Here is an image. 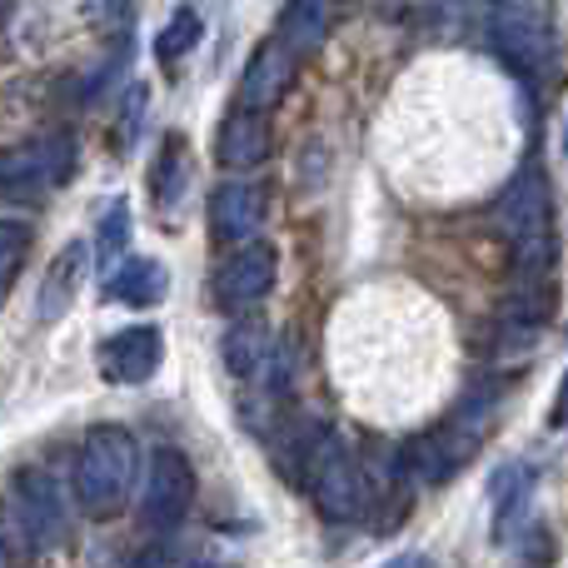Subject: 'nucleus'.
<instances>
[{
	"label": "nucleus",
	"instance_id": "f257e3e1",
	"mask_svg": "<svg viewBox=\"0 0 568 568\" xmlns=\"http://www.w3.org/2000/svg\"><path fill=\"white\" fill-rule=\"evenodd\" d=\"M494 230L509 240L514 265L524 280L544 284L554 255H559V235H554V195H549V175L539 165H524L509 180V190L494 205Z\"/></svg>",
	"mask_w": 568,
	"mask_h": 568
},
{
	"label": "nucleus",
	"instance_id": "f03ea898",
	"mask_svg": "<svg viewBox=\"0 0 568 568\" xmlns=\"http://www.w3.org/2000/svg\"><path fill=\"white\" fill-rule=\"evenodd\" d=\"M140 474V444L120 424H100L85 434L75 454V474H70V494H75L80 514L90 519H115L125 509L130 489Z\"/></svg>",
	"mask_w": 568,
	"mask_h": 568
},
{
	"label": "nucleus",
	"instance_id": "7ed1b4c3",
	"mask_svg": "<svg viewBox=\"0 0 568 568\" xmlns=\"http://www.w3.org/2000/svg\"><path fill=\"white\" fill-rule=\"evenodd\" d=\"M494 404H499L494 389H474L469 399L439 424V429L419 434V439L404 449L399 469H409L419 484H449L454 474L479 454L484 434H489V424H494Z\"/></svg>",
	"mask_w": 568,
	"mask_h": 568
},
{
	"label": "nucleus",
	"instance_id": "20e7f679",
	"mask_svg": "<svg viewBox=\"0 0 568 568\" xmlns=\"http://www.w3.org/2000/svg\"><path fill=\"white\" fill-rule=\"evenodd\" d=\"M304 484H310L314 509L329 524H354L369 514V479L339 434L314 429V439L304 444Z\"/></svg>",
	"mask_w": 568,
	"mask_h": 568
},
{
	"label": "nucleus",
	"instance_id": "39448f33",
	"mask_svg": "<svg viewBox=\"0 0 568 568\" xmlns=\"http://www.w3.org/2000/svg\"><path fill=\"white\" fill-rule=\"evenodd\" d=\"M489 40H494V50L519 70H549L554 55H559L554 16L544 6H534V0H509V6L494 10Z\"/></svg>",
	"mask_w": 568,
	"mask_h": 568
},
{
	"label": "nucleus",
	"instance_id": "423d86ee",
	"mask_svg": "<svg viewBox=\"0 0 568 568\" xmlns=\"http://www.w3.org/2000/svg\"><path fill=\"white\" fill-rule=\"evenodd\" d=\"M195 509V469L180 449H155L145 469V494H140V529L175 534Z\"/></svg>",
	"mask_w": 568,
	"mask_h": 568
},
{
	"label": "nucleus",
	"instance_id": "0eeeda50",
	"mask_svg": "<svg viewBox=\"0 0 568 568\" xmlns=\"http://www.w3.org/2000/svg\"><path fill=\"white\" fill-rule=\"evenodd\" d=\"M70 170H75V140L70 135H45L30 150L16 155H0V200H45L55 185H65Z\"/></svg>",
	"mask_w": 568,
	"mask_h": 568
},
{
	"label": "nucleus",
	"instance_id": "6e6552de",
	"mask_svg": "<svg viewBox=\"0 0 568 568\" xmlns=\"http://www.w3.org/2000/svg\"><path fill=\"white\" fill-rule=\"evenodd\" d=\"M10 504L20 509L26 529L36 534L40 549H60L70 539V514H65V494L50 479L45 469H16L10 474Z\"/></svg>",
	"mask_w": 568,
	"mask_h": 568
},
{
	"label": "nucleus",
	"instance_id": "1a4fd4ad",
	"mask_svg": "<svg viewBox=\"0 0 568 568\" xmlns=\"http://www.w3.org/2000/svg\"><path fill=\"white\" fill-rule=\"evenodd\" d=\"M220 359L245 389H275L280 394V349L265 320H235L220 339Z\"/></svg>",
	"mask_w": 568,
	"mask_h": 568
},
{
	"label": "nucleus",
	"instance_id": "9d476101",
	"mask_svg": "<svg viewBox=\"0 0 568 568\" xmlns=\"http://www.w3.org/2000/svg\"><path fill=\"white\" fill-rule=\"evenodd\" d=\"M95 364L110 384H145L155 379V369L165 364V334L155 324H130V329H115L110 339H100Z\"/></svg>",
	"mask_w": 568,
	"mask_h": 568
},
{
	"label": "nucleus",
	"instance_id": "9b49d317",
	"mask_svg": "<svg viewBox=\"0 0 568 568\" xmlns=\"http://www.w3.org/2000/svg\"><path fill=\"white\" fill-rule=\"evenodd\" d=\"M265 215H270V200L250 180H225L210 195V235H215V245H235V250L250 245L265 230Z\"/></svg>",
	"mask_w": 568,
	"mask_h": 568
},
{
	"label": "nucleus",
	"instance_id": "f8f14e48",
	"mask_svg": "<svg viewBox=\"0 0 568 568\" xmlns=\"http://www.w3.org/2000/svg\"><path fill=\"white\" fill-rule=\"evenodd\" d=\"M275 280H280V255L270 245H255V240H250V245H240L235 255L225 260L215 294L225 310H255V304L275 290Z\"/></svg>",
	"mask_w": 568,
	"mask_h": 568
},
{
	"label": "nucleus",
	"instance_id": "ddd939ff",
	"mask_svg": "<svg viewBox=\"0 0 568 568\" xmlns=\"http://www.w3.org/2000/svg\"><path fill=\"white\" fill-rule=\"evenodd\" d=\"M300 75V55L284 45L280 36L260 40L255 55L245 60V75H240V105L245 110H270L275 100H284V90Z\"/></svg>",
	"mask_w": 568,
	"mask_h": 568
},
{
	"label": "nucleus",
	"instance_id": "4468645a",
	"mask_svg": "<svg viewBox=\"0 0 568 568\" xmlns=\"http://www.w3.org/2000/svg\"><path fill=\"white\" fill-rule=\"evenodd\" d=\"M270 145H275V135H270V115H265V110H245V105H240L235 115L220 120L215 160L225 170H255V165H265Z\"/></svg>",
	"mask_w": 568,
	"mask_h": 568
},
{
	"label": "nucleus",
	"instance_id": "2eb2a0df",
	"mask_svg": "<svg viewBox=\"0 0 568 568\" xmlns=\"http://www.w3.org/2000/svg\"><path fill=\"white\" fill-rule=\"evenodd\" d=\"M85 265H90V245H85V240H70V245L50 260L45 280H40V300H36V320L40 324H55L60 314L75 304L80 280H85Z\"/></svg>",
	"mask_w": 568,
	"mask_h": 568
},
{
	"label": "nucleus",
	"instance_id": "dca6fc26",
	"mask_svg": "<svg viewBox=\"0 0 568 568\" xmlns=\"http://www.w3.org/2000/svg\"><path fill=\"white\" fill-rule=\"evenodd\" d=\"M170 294V270L155 255H125L105 275V300L130 304V310H150Z\"/></svg>",
	"mask_w": 568,
	"mask_h": 568
},
{
	"label": "nucleus",
	"instance_id": "f3484780",
	"mask_svg": "<svg viewBox=\"0 0 568 568\" xmlns=\"http://www.w3.org/2000/svg\"><path fill=\"white\" fill-rule=\"evenodd\" d=\"M185 190H190V150L180 135H165L155 165H150V200H155V210L165 215V225H175L170 215L185 205Z\"/></svg>",
	"mask_w": 568,
	"mask_h": 568
},
{
	"label": "nucleus",
	"instance_id": "a211bd4d",
	"mask_svg": "<svg viewBox=\"0 0 568 568\" xmlns=\"http://www.w3.org/2000/svg\"><path fill=\"white\" fill-rule=\"evenodd\" d=\"M489 499H494V539H509L514 529L524 524L529 514V499H534V469L529 464H504L489 484Z\"/></svg>",
	"mask_w": 568,
	"mask_h": 568
},
{
	"label": "nucleus",
	"instance_id": "6ab92c4d",
	"mask_svg": "<svg viewBox=\"0 0 568 568\" xmlns=\"http://www.w3.org/2000/svg\"><path fill=\"white\" fill-rule=\"evenodd\" d=\"M275 36H280L300 60L320 55L324 40H329V20H324L320 0H290V6L280 10V30H275Z\"/></svg>",
	"mask_w": 568,
	"mask_h": 568
},
{
	"label": "nucleus",
	"instance_id": "aec40b11",
	"mask_svg": "<svg viewBox=\"0 0 568 568\" xmlns=\"http://www.w3.org/2000/svg\"><path fill=\"white\" fill-rule=\"evenodd\" d=\"M200 36H205V20H200V10L195 6H180L175 16L165 20V30L155 36V60H180V55H190V50L200 45Z\"/></svg>",
	"mask_w": 568,
	"mask_h": 568
},
{
	"label": "nucleus",
	"instance_id": "412c9836",
	"mask_svg": "<svg viewBox=\"0 0 568 568\" xmlns=\"http://www.w3.org/2000/svg\"><path fill=\"white\" fill-rule=\"evenodd\" d=\"M125 240H130V210H125V200H115L110 215L100 220V235H95L100 270H115L120 260H125Z\"/></svg>",
	"mask_w": 568,
	"mask_h": 568
},
{
	"label": "nucleus",
	"instance_id": "4be33fe9",
	"mask_svg": "<svg viewBox=\"0 0 568 568\" xmlns=\"http://www.w3.org/2000/svg\"><path fill=\"white\" fill-rule=\"evenodd\" d=\"M26 250H30V225L26 220H0V294L16 284Z\"/></svg>",
	"mask_w": 568,
	"mask_h": 568
},
{
	"label": "nucleus",
	"instance_id": "5701e85b",
	"mask_svg": "<svg viewBox=\"0 0 568 568\" xmlns=\"http://www.w3.org/2000/svg\"><path fill=\"white\" fill-rule=\"evenodd\" d=\"M145 90H130L125 95V105H120V125H115V150L120 155H130V145H135V135H140V125H145Z\"/></svg>",
	"mask_w": 568,
	"mask_h": 568
},
{
	"label": "nucleus",
	"instance_id": "b1692460",
	"mask_svg": "<svg viewBox=\"0 0 568 568\" xmlns=\"http://www.w3.org/2000/svg\"><path fill=\"white\" fill-rule=\"evenodd\" d=\"M130 10H135V0H85V16L100 20V26H120Z\"/></svg>",
	"mask_w": 568,
	"mask_h": 568
},
{
	"label": "nucleus",
	"instance_id": "393cba45",
	"mask_svg": "<svg viewBox=\"0 0 568 568\" xmlns=\"http://www.w3.org/2000/svg\"><path fill=\"white\" fill-rule=\"evenodd\" d=\"M549 424H554V429H564V424H568V374H564V389H559V399H554Z\"/></svg>",
	"mask_w": 568,
	"mask_h": 568
},
{
	"label": "nucleus",
	"instance_id": "a878e982",
	"mask_svg": "<svg viewBox=\"0 0 568 568\" xmlns=\"http://www.w3.org/2000/svg\"><path fill=\"white\" fill-rule=\"evenodd\" d=\"M384 568H439L434 559H424V554H399V559H389Z\"/></svg>",
	"mask_w": 568,
	"mask_h": 568
},
{
	"label": "nucleus",
	"instance_id": "bb28decb",
	"mask_svg": "<svg viewBox=\"0 0 568 568\" xmlns=\"http://www.w3.org/2000/svg\"><path fill=\"white\" fill-rule=\"evenodd\" d=\"M190 568H215V564H190Z\"/></svg>",
	"mask_w": 568,
	"mask_h": 568
},
{
	"label": "nucleus",
	"instance_id": "cd10ccee",
	"mask_svg": "<svg viewBox=\"0 0 568 568\" xmlns=\"http://www.w3.org/2000/svg\"><path fill=\"white\" fill-rule=\"evenodd\" d=\"M494 6H509V0H494Z\"/></svg>",
	"mask_w": 568,
	"mask_h": 568
}]
</instances>
